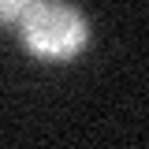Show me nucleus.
<instances>
[{"label":"nucleus","mask_w":149,"mask_h":149,"mask_svg":"<svg viewBox=\"0 0 149 149\" xmlns=\"http://www.w3.org/2000/svg\"><path fill=\"white\" fill-rule=\"evenodd\" d=\"M37 0H0V26H19Z\"/></svg>","instance_id":"obj_2"},{"label":"nucleus","mask_w":149,"mask_h":149,"mask_svg":"<svg viewBox=\"0 0 149 149\" xmlns=\"http://www.w3.org/2000/svg\"><path fill=\"white\" fill-rule=\"evenodd\" d=\"M19 34H22L26 52H34L37 60H49V63H63L86 49L90 26H86V15L71 4L37 0L30 8V15L19 22Z\"/></svg>","instance_id":"obj_1"}]
</instances>
